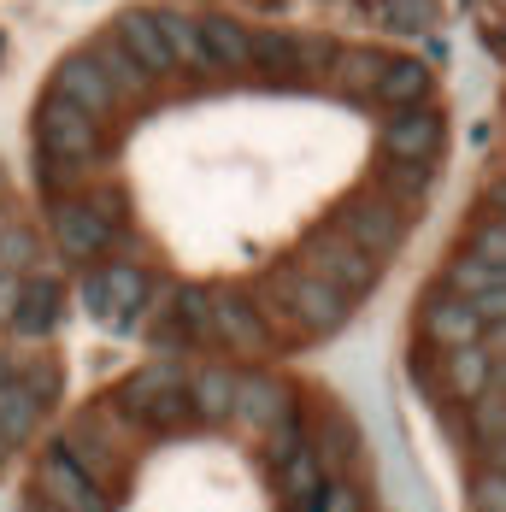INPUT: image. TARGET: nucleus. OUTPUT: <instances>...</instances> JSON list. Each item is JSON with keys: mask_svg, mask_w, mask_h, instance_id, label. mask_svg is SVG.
Masks as SVG:
<instances>
[{"mask_svg": "<svg viewBox=\"0 0 506 512\" xmlns=\"http://www.w3.org/2000/svg\"><path fill=\"white\" fill-rule=\"evenodd\" d=\"M36 259H42L36 230H30V224H6V218H0V271L30 277V271H36Z\"/></svg>", "mask_w": 506, "mask_h": 512, "instance_id": "2f4dec72", "label": "nucleus"}, {"mask_svg": "<svg viewBox=\"0 0 506 512\" xmlns=\"http://www.w3.org/2000/svg\"><path fill=\"white\" fill-rule=\"evenodd\" d=\"M183 395H189L195 424H224L230 401H236V371L230 365H195V371H183Z\"/></svg>", "mask_w": 506, "mask_h": 512, "instance_id": "6ab92c4d", "label": "nucleus"}, {"mask_svg": "<svg viewBox=\"0 0 506 512\" xmlns=\"http://www.w3.org/2000/svg\"><path fill=\"white\" fill-rule=\"evenodd\" d=\"M489 389L506 395V359H489Z\"/></svg>", "mask_w": 506, "mask_h": 512, "instance_id": "c03bdc74", "label": "nucleus"}, {"mask_svg": "<svg viewBox=\"0 0 506 512\" xmlns=\"http://www.w3.org/2000/svg\"><path fill=\"white\" fill-rule=\"evenodd\" d=\"M336 230L354 242L359 254H371L383 265V259L406 242V212L389 201V195H354V201L336 212Z\"/></svg>", "mask_w": 506, "mask_h": 512, "instance_id": "423d86ee", "label": "nucleus"}, {"mask_svg": "<svg viewBox=\"0 0 506 512\" xmlns=\"http://www.w3.org/2000/svg\"><path fill=\"white\" fill-rule=\"evenodd\" d=\"M289 512H318V501H306V507H289Z\"/></svg>", "mask_w": 506, "mask_h": 512, "instance_id": "8fccbe9b", "label": "nucleus"}, {"mask_svg": "<svg viewBox=\"0 0 506 512\" xmlns=\"http://www.w3.org/2000/svg\"><path fill=\"white\" fill-rule=\"evenodd\" d=\"M501 42H506V36H501Z\"/></svg>", "mask_w": 506, "mask_h": 512, "instance_id": "3c124183", "label": "nucleus"}, {"mask_svg": "<svg viewBox=\"0 0 506 512\" xmlns=\"http://www.w3.org/2000/svg\"><path fill=\"white\" fill-rule=\"evenodd\" d=\"M301 271H312L318 283H330L336 295H348V301H365L371 289H377V277H383V265L371 254H359L354 242L336 230V224H324V230H312L301 242Z\"/></svg>", "mask_w": 506, "mask_h": 512, "instance_id": "7ed1b4c3", "label": "nucleus"}, {"mask_svg": "<svg viewBox=\"0 0 506 512\" xmlns=\"http://www.w3.org/2000/svg\"><path fill=\"white\" fill-rule=\"evenodd\" d=\"M436 289H448L459 301H471V295H483V289H506V265H483L477 254H465L459 248L448 265H442V283Z\"/></svg>", "mask_w": 506, "mask_h": 512, "instance_id": "bb28decb", "label": "nucleus"}, {"mask_svg": "<svg viewBox=\"0 0 506 512\" xmlns=\"http://www.w3.org/2000/svg\"><path fill=\"white\" fill-rule=\"evenodd\" d=\"M153 24H159V36H165V48H171L177 77H183V71H189V77H218L212 59H206V48H201V36H195V18H183V12H153Z\"/></svg>", "mask_w": 506, "mask_h": 512, "instance_id": "4be33fe9", "label": "nucleus"}, {"mask_svg": "<svg viewBox=\"0 0 506 512\" xmlns=\"http://www.w3.org/2000/svg\"><path fill=\"white\" fill-rule=\"evenodd\" d=\"M24 512H59V507H48V501H36V495H30V507Z\"/></svg>", "mask_w": 506, "mask_h": 512, "instance_id": "09e8293b", "label": "nucleus"}, {"mask_svg": "<svg viewBox=\"0 0 506 512\" xmlns=\"http://www.w3.org/2000/svg\"><path fill=\"white\" fill-rule=\"evenodd\" d=\"M48 89L59 95V101H71L77 112H89L95 124L118 118V106H124V101H118V89L106 83V71L95 65V59H89V53H71V59H65L59 71H53Z\"/></svg>", "mask_w": 506, "mask_h": 512, "instance_id": "9b49d317", "label": "nucleus"}, {"mask_svg": "<svg viewBox=\"0 0 506 512\" xmlns=\"http://www.w3.org/2000/svg\"><path fill=\"white\" fill-rule=\"evenodd\" d=\"M59 318H65V283L48 277V271L18 277V307L6 318V330H12L18 342H42V336H53Z\"/></svg>", "mask_w": 506, "mask_h": 512, "instance_id": "f8f14e48", "label": "nucleus"}, {"mask_svg": "<svg viewBox=\"0 0 506 512\" xmlns=\"http://www.w3.org/2000/svg\"><path fill=\"white\" fill-rule=\"evenodd\" d=\"M36 148H48V154H59V159H71V165L89 171V165L101 159V124L48 89L42 106H36Z\"/></svg>", "mask_w": 506, "mask_h": 512, "instance_id": "20e7f679", "label": "nucleus"}, {"mask_svg": "<svg viewBox=\"0 0 506 512\" xmlns=\"http://www.w3.org/2000/svg\"><path fill=\"white\" fill-rule=\"evenodd\" d=\"M371 18H383V30L395 36H430L442 24V0H359Z\"/></svg>", "mask_w": 506, "mask_h": 512, "instance_id": "b1692460", "label": "nucleus"}, {"mask_svg": "<svg viewBox=\"0 0 506 512\" xmlns=\"http://www.w3.org/2000/svg\"><path fill=\"white\" fill-rule=\"evenodd\" d=\"M377 183H383V195H389V201L418 206L424 195H430V183H436V165H412V159H383Z\"/></svg>", "mask_w": 506, "mask_h": 512, "instance_id": "c85d7f7f", "label": "nucleus"}, {"mask_svg": "<svg viewBox=\"0 0 506 512\" xmlns=\"http://www.w3.org/2000/svg\"><path fill=\"white\" fill-rule=\"evenodd\" d=\"M36 183H42V195H48V201H59V195H77V189H83V165L48 154V148H36Z\"/></svg>", "mask_w": 506, "mask_h": 512, "instance_id": "f704fd0d", "label": "nucleus"}, {"mask_svg": "<svg viewBox=\"0 0 506 512\" xmlns=\"http://www.w3.org/2000/svg\"><path fill=\"white\" fill-rule=\"evenodd\" d=\"M489 460H495V471H506V436L501 442H489Z\"/></svg>", "mask_w": 506, "mask_h": 512, "instance_id": "49530a36", "label": "nucleus"}, {"mask_svg": "<svg viewBox=\"0 0 506 512\" xmlns=\"http://www.w3.org/2000/svg\"><path fill=\"white\" fill-rule=\"evenodd\" d=\"M48 236H53V248L71 259V265H95L101 254H112V224L83 201V189L48 201Z\"/></svg>", "mask_w": 506, "mask_h": 512, "instance_id": "39448f33", "label": "nucleus"}, {"mask_svg": "<svg viewBox=\"0 0 506 512\" xmlns=\"http://www.w3.org/2000/svg\"><path fill=\"white\" fill-rule=\"evenodd\" d=\"M442 383H448V401H477L489 389V354L471 342V348H448L442 354Z\"/></svg>", "mask_w": 506, "mask_h": 512, "instance_id": "5701e85b", "label": "nucleus"}, {"mask_svg": "<svg viewBox=\"0 0 506 512\" xmlns=\"http://www.w3.org/2000/svg\"><path fill=\"white\" fill-rule=\"evenodd\" d=\"M195 36H201V48H206V59H212V71H218V77L248 65L253 30L242 24V18H230V12H201V18H195Z\"/></svg>", "mask_w": 506, "mask_h": 512, "instance_id": "a211bd4d", "label": "nucleus"}, {"mask_svg": "<svg viewBox=\"0 0 506 512\" xmlns=\"http://www.w3.org/2000/svg\"><path fill=\"white\" fill-rule=\"evenodd\" d=\"M312 454H318V465H324V477H348L365 454H359V430L348 412H324L318 418V436L306 442Z\"/></svg>", "mask_w": 506, "mask_h": 512, "instance_id": "aec40b11", "label": "nucleus"}, {"mask_svg": "<svg viewBox=\"0 0 506 512\" xmlns=\"http://www.w3.org/2000/svg\"><path fill=\"white\" fill-rule=\"evenodd\" d=\"M471 430H477L483 442H501V436H506V395L483 389V395L471 401Z\"/></svg>", "mask_w": 506, "mask_h": 512, "instance_id": "e433bc0d", "label": "nucleus"}, {"mask_svg": "<svg viewBox=\"0 0 506 512\" xmlns=\"http://www.w3.org/2000/svg\"><path fill=\"white\" fill-rule=\"evenodd\" d=\"M165 318L177 324V336L195 348V342H212V289L201 283H177L165 289Z\"/></svg>", "mask_w": 506, "mask_h": 512, "instance_id": "412c9836", "label": "nucleus"}, {"mask_svg": "<svg viewBox=\"0 0 506 512\" xmlns=\"http://www.w3.org/2000/svg\"><path fill=\"white\" fill-rule=\"evenodd\" d=\"M12 448H18V442H12V436H0V465L12 460Z\"/></svg>", "mask_w": 506, "mask_h": 512, "instance_id": "de8ad7c7", "label": "nucleus"}, {"mask_svg": "<svg viewBox=\"0 0 506 512\" xmlns=\"http://www.w3.org/2000/svg\"><path fill=\"white\" fill-rule=\"evenodd\" d=\"M336 59H342L336 36H295V77L301 83H330Z\"/></svg>", "mask_w": 506, "mask_h": 512, "instance_id": "7c9ffc66", "label": "nucleus"}, {"mask_svg": "<svg viewBox=\"0 0 506 512\" xmlns=\"http://www.w3.org/2000/svg\"><path fill=\"white\" fill-rule=\"evenodd\" d=\"M89 59H95V65L106 71V83L118 89V101H142V95H153V77L142 71V65H136V59H130V53H124V42L101 36V48L89 53Z\"/></svg>", "mask_w": 506, "mask_h": 512, "instance_id": "a878e982", "label": "nucleus"}, {"mask_svg": "<svg viewBox=\"0 0 506 512\" xmlns=\"http://www.w3.org/2000/svg\"><path fill=\"white\" fill-rule=\"evenodd\" d=\"M465 254H477L483 265H506V218H483V224H471Z\"/></svg>", "mask_w": 506, "mask_h": 512, "instance_id": "c9c22d12", "label": "nucleus"}, {"mask_svg": "<svg viewBox=\"0 0 506 512\" xmlns=\"http://www.w3.org/2000/svg\"><path fill=\"white\" fill-rule=\"evenodd\" d=\"M30 495L36 501H48L59 512H112V495H106L95 477H83L77 465L65 460V454H42L36 460V483H30Z\"/></svg>", "mask_w": 506, "mask_h": 512, "instance_id": "6e6552de", "label": "nucleus"}, {"mask_svg": "<svg viewBox=\"0 0 506 512\" xmlns=\"http://www.w3.org/2000/svg\"><path fill=\"white\" fill-rule=\"evenodd\" d=\"M477 348L489 359H506V318L501 324H483V336H477Z\"/></svg>", "mask_w": 506, "mask_h": 512, "instance_id": "a19ab883", "label": "nucleus"}, {"mask_svg": "<svg viewBox=\"0 0 506 512\" xmlns=\"http://www.w3.org/2000/svg\"><path fill=\"white\" fill-rule=\"evenodd\" d=\"M12 377H18V359H12V354H0V389H6Z\"/></svg>", "mask_w": 506, "mask_h": 512, "instance_id": "a18cd8bd", "label": "nucleus"}, {"mask_svg": "<svg viewBox=\"0 0 506 512\" xmlns=\"http://www.w3.org/2000/svg\"><path fill=\"white\" fill-rule=\"evenodd\" d=\"M212 342L230 348V354H248V359L277 348L271 324L259 318L253 295H242V289H212Z\"/></svg>", "mask_w": 506, "mask_h": 512, "instance_id": "0eeeda50", "label": "nucleus"}, {"mask_svg": "<svg viewBox=\"0 0 506 512\" xmlns=\"http://www.w3.org/2000/svg\"><path fill=\"white\" fill-rule=\"evenodd\" d=\"M36 424H42V407H36V401L24 395V383L12 377V383L0 389V436H12V442H24V436H30Z\"/></svg>", "mask_w": 506, "mask_h": 512, "instance_id": "473e14b6", "label": "nucleus"}, {"mask_svg": "<svg viewBox=\"0 0 506 512\" xmlns=\"http://www.w3.org/2000/svg\"><path fill=\"white\" fill-rule=\"evenodd\" d=\"M448 148V118L436 106H406L389 112L383 124V159H412V165H436Z\"/></svg>", "mask_w": 506, "mask_h": 512, "instance_id": "1a4fd4ad", "label": "nucleus"}, {"mask_svg": "<svg viewBox=\"0 0 506 512\" xmlns=\"http://www.w3.org/2000/svg\"><path fill=\"white\" fill-rule=\"evenodd\" d=\"M12 307H18V271H0V324L12 318Z\"/></svg>", "mask_w": 506, "mask_h": 512, "instance_id": "79ce46f5", "label": "nucleus"}, {"mask_svg": "<svg viewBox=\"0 0 506 512\" xmlns=\"http://www.w3.org/2000/svg\"><path fill=\"white\" fill-rule=\"evenodd\" d=\"M277 489H283V501L289 507H306V501H318V489H324V465L312 448H295L289 460H277Z\"/></svg>", "mask_w": 506, "mask_h": 512, "instance_id": "cd10ccee", "label": "nucleus"}, {"mask_svg": "<svg viewBox=\"0 0 506 512\" xmlns=\"http://www.w3.org/2000/svg\"><path fill=\"white\" fill-rule=\"evenodd\" d=\"M383 65H389V53H383V48H342L336 71H330V83H336L342 95H354V101H371V95H377Z\"/></svg>", "mask_w": 506, "mask_h": 512, "instance_id": "393cba45", "label": "nucleus"}, {"mask_svg": "<svg viewBox=\"0 0 506 512\" xmlns=\"http://www.w3.org/2000/svg\"><path fill=\"white\" fill-rule=\"evenodd\" d=\"M259 295H271L277 307L289 312L295 336H336V330L348 324V312H354V301H348V295H336L330 283H318V277H312V271H301V265L271 271V277L259 283Z\"/></svg>", "mask_w": 506, "mask_h": 512, "instance_id": "f257e3e1", "label": "nucleus"}, {"mask_svg": "<svg viewBox=\"0 0 506 512\" xmlns=\"http://www.w3.org/2000/svg\"><path fill=\"white\" fill-rule=\"evenodd\" d=\"M230 418H242V424H253V430H271V424L295 418V395H289V383L271 377V371H236Z\"/></svg>", "mask_w": 506, "mask_h": 512, "instance_id": "ddd939ff", "label": "nucleus"}, {"mask_svg": "<svg viewBox=\"0 0 506 512\" xmlns=\"http://www.w3.org/2000/svg\"><path fill=\"white\" fill-rule=\"evenodd\" d=\"M318 512H371V507H365V489H359L354 477H324Z\"/></svg>", "mask_w": 506, "mask_h": 512, "instance_id": "4c0bfd02", "label": "nucleus"}, {"mask_svg": "<svg viewBox=\"0 0 506 512\" xmlns=\"http://www.w3.org/2000/svg\"><path fill=\"white\" fill-rule=\"evenodd\" d=\"M430 95H436L430 59H418V53H389V65H383L371 101H383L389 112H406V106H430Z\"/></svg>", "mask_w": 506, "mask_h": 512, "instance_id": "2eb2a0df", "label": "nucleus"}, {"mask_svg": "<svg viewBox=\"0 0 506 512\" xmlns=\"http://www.w3.org/2000/svg\"><path fill=\"white\" fill-rule=\"evenodd\" d=\"M483 336V318L471 312V301H459V295H448V289H436L430 301H424V342L430 348H471Z\"/></svg>", "mask_w": 506, "mask_h": 512, "instance_id": "f3484780", "label": "nucleus"}, {"mask_svg": "<svg viewBox=\"0 0 506 512\" xmlns=\"http://www.w3.org/2000/svg\"><path fill=\"white\" fill-rule=\"evenodd\" d=\"M483 206H489V218H506V177H495V183L483 189Z\"/></svg>", "mask_w": 506, "mask_h": 512, "instance_id": "37998d69", "label": "nucleus"}, {"mask_svg": "<svg viewBox=\"0 0 506 512\" xmlns=\"http://www.w3.org/2000/svg\"><path fill=\"white\" fill-rule=\"evenodd\" d=\"M83 312L106 330H136V318L153 307V283L136 259H106L83 277Z\"/></svg>", "mask_w": 506, "mask_h": 512, "instance_id": "f03ea898", "label": "nucleus"}, {"mask_svg": "<svg viewBox=\"0 0 506 512\" xmlns=\"http://www.w3.org/2000/svg\"><path fill=\"white\" fill-rule=\"evenodd\" d=\"M471 312H477L483 324H501L506 318V289H483V295H471Z\"/></svg>", "mask_w": 506, "mask_h": 512, "instance_id": "ea45409f", "label": "nucleus"}, {"mask_svg": "<svg viewBox=\"0 0 506 512\" xmlns=\"http://www.w3.org/2000/svg\"><path fill=\"white\" fill-rule=\"evenodd\" d=\"M183 371H189V365H177V359H153V365L130 371V377L112 389V401H106V407L118 412L124 424H142V418H148V407L165 395V389H183Z\"/></svg>", "mask_w": 506, "mask_h": 512, "instance_id": "4468645a", "label": "nucleus"}, {"mask_svg": "<svg viewBox=\"0 0 506 512\" xmlns=\"http://www.w3.org/2000/svg\"><path fill=\"white\" fill-rule=\"evenodd\" d=\"M471 507L477 512H506V471H477L471 477Z\"/></svg>", "mask_w": 506, "mask_h": 512, "instance_id": "58836bf2", "label": "nucleus"}, {"mask_svg": "<svg viewBox=\"0 0 506 512\" xmlns=\"http://www.w3.org/2000/svg\"><path fill=\"white\" fill-rule=\"evenodd\" d=\"M248 65L265 77H295V36L289 30H253Z\"/></svg>", "mask_w": 506, "mask_h": 512, "instance_id": "c756f323", "label": "nucleus"}, {"mask_svg": "<svg viewBox=\"0 0 506 512\" xmlns=\"http://www.w3.org/2000/svg\"><path fill=\"white\" fill-rule=\"evenodd\" d=\"M112 42H124V53L148 71L153 83H171L177 77V65H171V48H165V36H159V24H153V12H118V24H112Z\"/></svg>", "mask_w": 506, "mask_h": 512, "instance_id": "dca6fc26", "label": "nucleus"}, {"mask_svg": "<svg viewBox=\"0 0 506 512\" xmlns=\"http://www.w3.org/2000/svg\"><path fill=\"white\" fill-rule=\"evenodd\" d=\"M18 383H24V395H30L42 412L65 395V371H59V359H18Z\"/></svg>", "mask_w": 506, "mask_h": 512, "instance_id": "72a5a7b5", "label": "nucleus"}, {"mask_svg": "<svg viewBox=\"0 0 506 512\" xmlns=\"http://www.w3.org/2000/svg\"><path fill=\"white\" fill-rule=\"evenodd\" d=\"M48 448H53V454H65L83 477H95V483H118V477H124V448L106 436L95 418H71Z\"/></svg>", "mask_w": 506, "mask_h": 512, "instance_id": "9d476101", "label": "nucleus"}]
</instances>
